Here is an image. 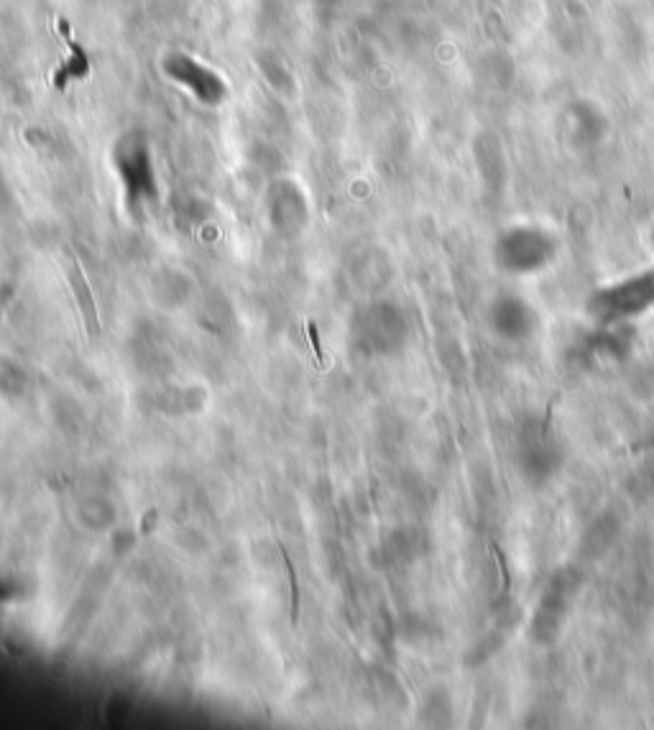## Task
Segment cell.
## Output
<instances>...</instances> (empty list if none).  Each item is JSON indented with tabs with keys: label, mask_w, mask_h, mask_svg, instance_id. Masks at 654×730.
<instances>
[{
	"label": "cell",
	"mask_w": 654,
	"mask_h": 730,
	"mask_svg": "<svg viewBox=\"0 0 654 730\" xmlns=\"http://www.w3.org/2000/svg\"><path fill=\"white\" fill-rule=\"evenodd\" d=\"M72 276H74V284H77V289H79V299H82V312H85V317H87V330H95L98 332L100 330V325H98V314H95V304H92V296L87 294V284H85V279H82V274H79V268L74 266V271H72Z\"/></svg>",
	"instance_id": "cell-1"
},
{
	"label": "cell",
	"mask_w": 654,
	"mask_h": 730,
	"mask_svg": "<svg viewBox=\"0 0 654 730\" xmlns=\"http://www.w3.org/2000/svg\"><path fill=\"white\" fill-rule=\"evenodd\" d=\"M307 330H309V340H312V350H314V355H317V363H320V368H325V363H322V345H320V337H317V330H314V325H307Z\"/></svg>",
	"instance_id": "cell-4"
},
{
	"label": "cell",
	"mask_w": 654,
	"mask_h": 730,
	"mask_svg": "<svg viewBox=\"0 0 654 730\" xmlns=\"http://www.w3.org/2000/svg\"><path fill=\"white\" fill-rule=\"evenodd\" d=\"M284 564H287V572H289V585H292V626L299 623V585H297V572H294V564L284 555Z\"/></svg>",
	"instance_id": "cell-2"
},
{
	"label": "cell",
	"mask_w": 654,
	"mask_h": 730,
	"mask_svg": "<svg viewBox=\"0 0 654 730\" xmlns=\"http://www.w3.org/2000/svg\"><path fill=\"white\" fill-rule=\"evenodd\" d=\"M490 549L496 552V560H498V569H501V590L509 593V567H506V557L501 555V549L496 544H490Z\"/></svg>",
	"instance_id": "cell-3"
}]
</instances>
